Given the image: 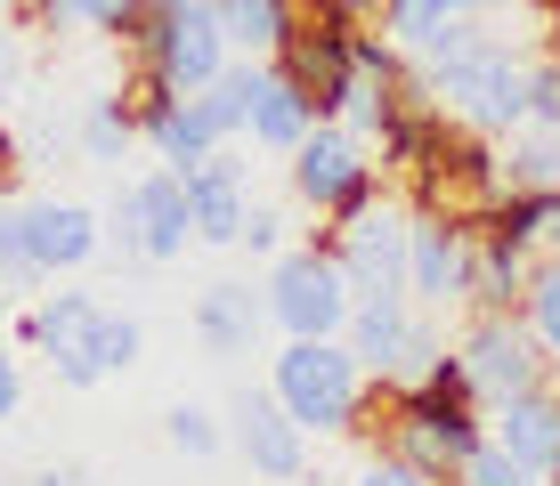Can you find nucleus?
Segmentation results:
<instances>
[{"mask_svg":"<svg viewBox=\"0 0 560 486\" xmlns=\"http://www.w3.org/2000/svg\"><path fill=\"white\" fill-rule=\"evenodd\" d=\"M260 324H268V292L253 284H211L203 300H196V341L211 348V357H236V348H253L260 341Z\"/></svg>","mask_w":560,"mask_h":486,"instance_id":"f3484780","label":"nucleus"},{"mask_svg":"<svg viewBox=\"0 0 560 486\" xmlns=\"http://www.w3.org/2000/svg\"><path fill=\"white\" fill-rule=\"evenodd\" d=\"M25 486H82L73 471H42V478H25Z\"/></svg>","mask_w":560,"mask_h":486,"instance_id":"4c0bfd02","label":"nucleus"},{"mask_svg":"<svg viewBox=\"0 0 560 486\" xmlns=\"http://www.w3.org/2000/svg\"><path fill=\"white\" fill-rule=\"evenodd\" d=\"M147 139H154V146H163V163H171V170H196V163H203V154H211V146H220V139H211V130H203V114H196V106H187V97H179V106H171V114H163V122H154V130H147Z\"/></svg>","mask_w":560,"mask_h":486,"instance_id":"b1692460","label":"nucleus"},{"mask_svg":"<svg viewBox=\"0 0 560 486\" xmlns=\"http://www.w3.org/2000/svg\"><path fill=\"white\" fill-rule=\"evenodd\" d=\"M25 341L49 357V374L66 389H98L114 374V308L90 292H57L25 317Z\"/></svg>","mask_w":560,"mask_h":486,"instance_id":"423d86ee","label":"nucleus"},{"mask_svg":"<svg viewBox=\"0 0 560 486\" xmlns=\"http://www.w3.org/2000/svg\"><path fill=\"white\" fill-rule=\"evenodd\" d=\"M365 187H374V163H365L358 130H341L334 114H325V122L293 146V194H301L308 211H325V220H334V211H350Z\"/></svg>","mask_w":560,"mask_h":486,"instance_id":"9d476101","label":"nucleus"},{"mask_svg":"<svg viewBox=\"0 0 560 486\" xmlns=\"http://www.w3.org/2000/svg\"><path fill=\"white\" fill-rule=\"evenodd\" d=\"M25 405V374H16V357H0V422Z\"/></svg>","mask_w":560,"mask_h":486,"instance_id":"72a5a7b5","label":"nucleus"},{"mask_svg":"<svg viewBox=\"0 0 560 486\" xmlns=\"http://www.w3.org/2000/svg\"><path fill=\"white\" fill-rule=\"evenodd\" d=\"M455 365H463V381H471L479 405H504V398L545 389V341H536V324L512 317V308H479L463 348H455Z\"/></svg>","mask_w":560,"mask_h":486,"instance_id":"0eeeda50","label":"nucleus"},{"mask_svg":"<svg viewBox=\"0 0 560 486\" xmlns=\"http://www.w3.org/2000/svg\"><path fill=\"white\" fill-rule=\"evenodd\" d=\"M228 438H236V454L253 462L260 478H277V486H293V478L308 471V430L284 414L277 389H268V398L244 389V398H236V430H228Z\"/></svg>","mask_w":560,"mask_h":486,"instance_id":"4468645a","label":"nucleus"},{"mask_svg":"<svg viewBox=\"0 0 560 486\" xmlns=\"http://www.w3.org/2000/svg\"><path fill=\"white\" fill-rule=\"evenodd\" d=\"M479 438H488L479 430V398H471V381H463L455 357H439L431 374H415L390 398V454L415 462L431 486H455V471L471 462Z\"/></svg>","mask_w":560,"mask_h":486,"instance_id":"f03ea898","label":"nucleus"},{"mask_svg":"<svg viewBox=\"0 0 560 486\" xmlns=\"http://www.w3.org/2000/svg\"><path fill=\"white\" fill-rule=\"evenodd\" d=\"M358 308L350 276H341V260L325 244L308 251H284L277 276H268V324H284V341H317V333H341Z\"/></svg>","mask_w":560,"mask_h":486,"instance_id":"6e6552de","label":"nucleus"},{"mask_svg":"<svg viewBox=\"0 0 560 486\" xmlns=\"http://www.w3.org/2000/svg\"><path fill=\"white\" fill-rule=\"evenodd\" d=\"M139 139V122H130V106L122 97H90V114H82V146H90V163H122V146Z\"/></svg>","mask_w":560,"mask_h":486,"instance_id":"393cba45","label":"nucleus"},{"mask_svg":"<svg viewBox=\"0 0 560 486\" xmlns=\"http://www.w3.org/2000/svg\"><path fill=\"white\" fill-rule=\"evenodd\" d=\"M16 73H25V57H16V33H0V97L16 90Z\"/></svg>","mask_w":560,"mask_h":486,"instance_id":"c9c22d12","label":"nucleus"},{"mask_svg":"<svg viewBox=\"0 0 560 486\" xmlns=\"http://www.w3.org/2000/svg\"><path fill=\"white\" fill-rule=\"evenodd\" d=\"M528 122L560 130V66H528Z\"/></svg>","mask_w":560,"mask_h":486,"instance_id":"c756f323","label":"nucleus"},{"mask_svg":"<svg viewBox=\"0 0 560 486\" xmlns=\"http://www.w3.org/2000/svg\"><path fill=\"white\" fill-rule=\"evenodd\" d=\"M407 236H415V220L365 187L350 211H334V244L325 251L341 260L358 300H407Z\"/></svg>","mask_w":560,"mask_h":486,"instance_id":"20e7f679","label":"nucleus"},{"mask_svg":"<svg viewBox=\"0 0 560 486\" xmlns=\"http://www.w3.org/2000/svg\"><path fill=\"white\" fill-rule=\"evenodd\" d=\"M528 276H536V251L512 236V227H479V260H471V300L479 308H520L528 300Z\"/></svg>","mask_w":560,"mask_h":486,"instance_id":"6ab92c4d","label":"nucleus"},{"mask_svg":"<svg viewBox=\"0 0 560 486\" xmlns=\"http://www.w3.org/2000/svg\"><path fill=\"white\" fill-rule=\"evenodd\" d=\"M520 317L536 324V341H545V357H560V260H545L528 276V300H520Z\"/></svg>","mask_w":560,"mask_h":486,"instance_id":"a878e982","label":"nucleus"},{"mask_svg":"<svg viewBox=\"0 0 560 486\" xmlns=\"http://www.w3.org/2000/svg\"><path fill=\"white\" fill-rule=\"evenodd\" d=\"M122 0H42V25H114Z\"/></svg>","mask_w":560,"mask_h":486,"instance_id":"7c9ffc66","label":"nucleus"},{"mask_svg":"<svg viewBox=\"0 0 560 486\" xmlns=\"http://www.w3.org/2000/svg\"><path fill=\"white\" fill-rule=\"evenodd\" d=\"M471 260H479V227H455V220L415 211V236H407V300H422V308L471 300Z\"/></svg>","mask_w":560,"mask_h":486,"instance_id":"f8f14e48","label":"nucleus"},{"mask_svg":"<svg viewBox=\"0 0 560 486\" xmlns=\"http://www.w3.org/2000/svg\"><path fill=\"white\" fill-rule=\"evenodd\" d=\"M187 179V211H196V244H244V220H253V194H244V179H253V163L228 146H211L196 170H179Z\"/></svg>","mask_w":560,"mask_h":486,"instance_id":"ddd939ff","label":"nucleus"},{"mask_svg":"<svg viewBox=\"0 0 560 486\" xmlns=\"http://www.w3.org/2000/svg\"><path fill=\"white\" fill-rule=\"evenodd\" d=\"M277 236H284V211L253 203V220H244V244H253V251H277Z\"/></svg>","mask_w":560,"mask_h":486,"instance_id":"473e14b6","label":"nucleus"},{"mask_svg":"<svg viewBox=\"0 0 560 486\" xmlns=\"http://www.w3.org/2000/svg\"><path fill=\"white\" fill-rule=\"evenodd\" d=\"M325 9H341V16H365V9H382V0H325Z\"/></svg>","mask_w":560,"mask_h":486,"instance_id":"e433bc0d","label":"nucleus"},{"mask_svg":"<svg viewBox=\"0 0 560 486\" xmlns=\"http://www.w3.org/2000/svg\"><path fill=\"white\" fill-rule=\"evenodd\" d=\"M163 438L179 446L187 462H211V454H220V422H211L203 405H171V414H163Z\"/></svg>","mask_w":560,"mask_h":486,"instance_id":"cd10ccee","label":"nucleus"},{"mask_svg":"<svg viewBox=\"0 0 560 486\" xmlns=\"http://www.w3.org/2000/svg\"><path fill=\"white\" fill-rule=\"evenodd\" d=\"M415 82L431 90V106L447 114V122L479 130V139L528 122V66H520L512 42H495L479 16L439 25L431 42H415Z\"/></svg>","mask_w":560,"mask_h":486,"instance_id":"f257e3e1","label":"nucleus"},{"mask_svg":"<svg viewBox=\"0 0 560 486\" xmlns=\"http://www.w3.org/2000/svg\"><path fill=\"white\" fill-rule=\"evenodd\" d=\"M25 244H33V268L57 276V268H82L98 251V211L90 203H25Z\"/></svg>","mask_w":560,"mask_h":486,"instance_id":"dca6fc26","label":"nucleus"},{"mask_svg":"<svg viewBox=\"0 0 560 486\" xmlns=\"http://www.w3.org/2000/svg\"><path fill=\"white\" fill-rule=\"evenodd\" d=\"M16 179H25V146H16L9 130H0V194H9Z\"/></svg>","mask_w":560,"mask_h":486,"instance_id":"f704fd0d","label":"nucleus"},{"mask_svg":"<svg viewBox=\"0 0 560 486\" xmlns=\"http://www.w3.org/2000/svg\"><path fill=\"white\" fill-rule=\"evenodd\" d=\"M0 276H42L25 244V211H0Z\"/></svg>","mask_w":560,"mask_h":486,"instance_id":"c85d7f7f","label":"nucleus"},{"mask_svg":"<svg viewBox=\"0 0 560 486\" xmlns=\"http://www.w3.org/2000/svg\"><path fill=\"white\" fill-rule=\"evenodd\" d=\"M253 90H260V66H228L220 82H203L196 90V114H203V130L211 139H236V130H253Z\"/></svg>","mask_w":560,"mask_h":486,"instance_id":"aec40b11","label":"nucleus"},{"mask_svg":"<svg viewBox=\"0 0 560 486\" xmlns=\"http://www.w3.org/2000/svg\"><path fill=\"white\" fill-rule=\"evenodd\" d=\"M504 179L512 187H560V130H545V122L520 130L512 154H504Z\"/></svg>","mask_w":560,"mask_h":486,"instance_id":"5701e85b","label":"nucleus"},{"mask_svg":"<svg viewBox=\"0 0 560 486\" xmlns=\"http://www.w3.org/2000/svg\"><path fill=\"white\" fill-rule=\"evenodd\" d=\"M228 25H220V0H147V25H139V57L163 73L171 90L196 97L203 82L228 73Z\"/></svg>","mask_w":560,"mask_h":486,"instance_id":"39448f33","label":"nucleus"},{"mask_svg":"<svg viewBox=\"0 0 560 486\" xmlns=\"http://www.w3.org/2000/svg\"><path fill=\"white\" fill-rule=\"evenodd\" d=\"M495 446L512 462H528L536 478H560V389H528V398H504L495 405Z\"/></svg>","mask_w":560,"mask_h":486,"instance_id":"2eb2a0df","label":"nucleus"},{"mask_svg":"<svg viewBox=\"0 0 560 486\" xmlns=\"http://www.w3.org/2000/svg\"><path fill=\"white\" fill-rule=\"evenodd\" d=\"M220 25L236 49H284V33L301 25V0H220Z\"/></svg>","mask_w":560,"mask_h":486,"instance_id":"412c9836","label":"nucleus"},{"mask_svg":"<svg viewBox=\"0 0 560 486\" xmlns=\"http://www.w3.org/2000/svg\"><path fill=\"white\" fill-rule=\"evenodd\" d=\"M358 486H431V478H422L415 471V462H398V454H382V462H365V478Z\"/></svg>","mask_w":560,"mask_h":486,"instance_id":"2f4dec72","label":"nucleus"},{"mask_svg":"<svg viewBox=\"0 0 560 486\" xmlns=\"http://www.w3.org/2000/svg\"><path fill=\"white\" fill-rule=\"evenodd\" d=\"M495 0H382V25H390V42H431L439 25H463V16H488Z\"/></svg>","mask_w":560,"mask_h":486,"instance_id":"4be33fe9","label":"nucleus"},{"mask_svg":"<svg viewBox=\"0 0 560 486\" xmlns=\"http://www.w3.org/2000/svg\"><path fill=\"white\" fill-rule=\"evenodd\" d=\"M277 398L301 430H358L365 414V365L341 333L317 341H284L277 348Z\"/></svg>","mask_w":560,"mask_h":486,"instance_id":"7ed1b4c3","label":"nucleus"},{"mask_svg":"<svg viewBox=\"0 0 560 486\" xmlns=\"http://www.w3.org/2000/svg\"><path fill=\"white\" fill-rule=\"evenodd\" d=\"M341 341H350L358 365H365V374H382V381H415V374H431V365H439V341L407 317V300H358L350 324H341Z\"/></svg>","mask_w":560,"mask_h":486,"instance_id":"9b49d317","label":"nucleus"},{"mask_svg":"<svg viewBox=\"0 0 560 486\" xmlns=\"http://www.w3.org/2000/svg\"><path fill=\"white\" fill-rule=\"evenodd\" d=\"M455 486H536V471H528V462H512L495 438H479V446H471V462L455 471Z\"/></svg>","mask_w":560,"mask_h":486,"instance_id":"bb28decb","label":"nucleus"},{"mask_svg":"<svg viewBox=\"0 0 560 486\" xmlns=\"http://www.w3.org/2000/svg\"><path fill=\"white\" fill-rule=\"evenodd\" d=\"M317 122H325V114L301 97L293 73H284V66H260V90H253V146H268V154H293Z\"/></svg>","mask_w":560,"mask_h":486,"instance_id":"a211bd4d","label":"nucleus"},{"mask_svg":"<svg viewBox=\"0 0 560 486\" xmlns=\"http://www.w3.org/2000/svg\"><path fill=\"white\" fill-rule=\"evenodd\" d=\"M114 236H122L130 260H179L196 244V211H187V179L179 170H154V179L122 187L114 203Z\"/></svg>","mask_w":560,"mask_h":486,"instance_id":"1a4fd4ad","label":"nucleus"}]
</instances>
